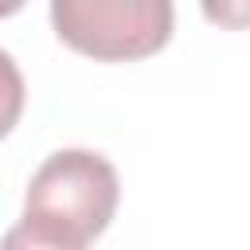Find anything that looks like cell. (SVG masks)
I'll use <instances>...</instances> for the list:
<instances>
[{
  "instance_id": "7a4b0ae2",
  "label": "cell",
  "mask_w": 250,
  "mask_h": 250,
  "mask_svg": "<svg viewBox=\"0 0 250 250\" xmlns=\"http://www.w3.org/2000/svg\"><path fill=\"white\" fill-rule=\"evenodd\" d=\"M168 0H55L51 23L59 39L90 59L125 62L160 51L172 39Z\"/></svg>"
},
{
  "instance_id": "6da1fadb",
  "label": "cell",
  "mask_w": 250,
  "mask_h": 250,
  "mask_svg": "<svg viewBox=\"0 0 250 250\" xmlns=\"http://www.w3.org/2000/svg\"><path fill=\"white\" fill-rule=\"evenodd\" d=\"M117 168L94 148H59L51 152L23 195V223L51 234L90 242L98 238L117 211Z\"/></svg>"
},
{
  "instance_id": "277c9868",
  "label": "cell",
  "mask_w": 250,
  "mask_h": 250,
  "mask_svg": "<svg viewBox=\"0 0 250 250\" xmlns=\"http://www.w3.org/2000/svg\"><path fill=\"white\" fill-rule=\"evenodd\" d=\"M0 250H86V242H74V238L51 234V230L31 227V223L20 219V223L0 238Z\"/></svg>"
},
{
  "instance_id": "5b68a950",
  "label": "cell",
  "mask_w": 250,
  "mask_h": 250,
  "mask_svg": "<svg viewBox=\"0 0 250 250\" xmlns=\"http://www.w3.org/2000/svg\"><path fill=\"white\" fill-rule=\"evenodd\" d=\"M207 16L211 20H230V23L234 20H250V12H234V8H207Z\"/></svg>"
},
{
  "instance_id": "3957f363",
  "label": "cell",
  "mask_w": 250,
  "mask_h": 250,
  "mask_svg": "<svg viewBox=\"0 0 250 250\" xmlns=\"http://www.w3.org/2000/svg\"><path fill=\"white\" fill-rule=\"evenodd\" d=\"M23 98H27V90H23V74H20L16 59L8 51H0V137H8L16 129V121L23 113Z\"/></svg>"
}]
</instances>
